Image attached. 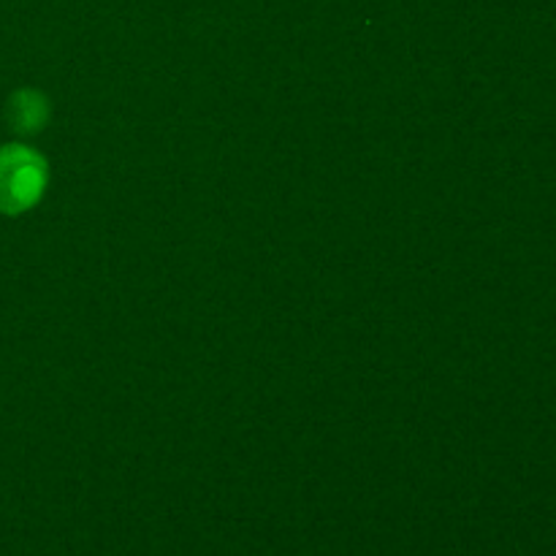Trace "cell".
I'll list each match as a JSON object with an SVG mask.
<instances>
[{
    "mask_svg": "<svg viewBox=\"0 0 556 556\" xmlns=\"http://www.w3.org/2000/svg\"><path fill=\"white\" fill-rule=\"evenodd\" d=\"M41 190V161L22 147L0 150V212H22Z\"/></svg>",
    "mask_w": 556,
    "mask_h": 556,
    "instance_id": "6da1fadb",
    "label": "cell"
}]
</instances>
